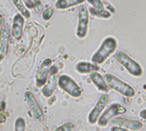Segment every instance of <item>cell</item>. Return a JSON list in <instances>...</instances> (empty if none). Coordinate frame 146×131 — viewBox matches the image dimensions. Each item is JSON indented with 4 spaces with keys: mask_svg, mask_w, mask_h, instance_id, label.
Segmentation results:
<instances>
[{
    "mask_svg": "<svg viewBox=\"0 0 146 131\" xmlns=\"http://www.w3.org/2000/svg\"><path fill=\"white\" fill-rule=\"evenodd\" d=\"M107 7H108V10H109V12L110 13H115L116 12V10H115V8L112 5H110V3H108V2H107Z\"/></svg>",
    "mask_w": 146,
    "mask_h": 131,
    "instance_id": "cell-26",
    "label": "cell"
},
{
    "mask_svg": "<svg viewBox=\"0 0 146 131\" xmlns=\"http://www.w3.org/2000/svg\"><path fill=\"white\" fill-rule=\"evenodd\" d=\"M89 10L84 5H81L78 8V24L77 28V36L80 39L84 38L88 33L89 27Z\"/></svg>",
    "mask_w": 146,
    "mask_h": 131,
    "instance_id": "cell-6",
    "label": "cell"
},
{
    "mask_svg": "<svg viewBox=\"0 0 146 131\" xmlns=\"http://www.w3.org/2000/svg\"><path fill=\"white\" fill-rule=\"evenodd\" d=\"M58 69L56 68V66H52V65L49 70L46 82L45 83L42 88V93L45 97L49 98L53 94L58 85Z\"/></svg>",
    "mask_w": 146,
    "mask_h": 131,
    "instance_id": "cell-7",
    "label": "cell"
},
{
    "mask_svg": "<svg viewBox=\"0 0 146 131\" xmlns=\"http://www.w3.org/2000/svg\"><path fill=\"white\" fill-rule=\"evenodd\" d=\"M12 2L14 4V5L16 6V8L19 11L20 14L26 17V18H29L30 17V12L29 11V9L25 6L24 3L22 1V0H12Z\"/></svg>",
    "mask_w": 146,
    "mask_h": 131,
    "instance_id": "cell-17",
    "label": "cell"
},
{
    "mask_svg": "<svg viewBox=\"0 0 146 131\" xmlns=\"http://www.w3.org/2000/svg\"><path fill=\"white\" fill-rule=\"evenodd\" d=\"M4 24H5V19H4L3 16L0 14V27L3 26Z\"/></svg>",
    "mask_w": 146,
    "mask_h": 131,
    "instance_id": "cell-28",
    "label": "cell"
},
{
    "mask_svg": "<svg viewBox=\"0 0 146 131\" xmlns=\"http://www.w3.org/2000/svg\"><path fill=\"white\" fill-rule=\"evenodd\" d=\"M116 60L122 65V66L128 71L130 75L135 77H140L143 76V68L141 65L132 59L129 55L124 51H118L115 54Z\"/></svg>",
    "mask_w": 146,
    "mask_h": 131,
    "instance_id": "cell-3",
    "label": "cell"
},
{
    "mask_svg": "<svg viewBox=\"0 0 146 131\" xmlns=\"http://www.w3.org/2000/svg\"><path fill=\"white\" fill-rule=\"evenodd\" d=\"M89 13H90V15H92L93 16H96L98 18H102V19H109L112 16V14L108 11H106V10L98 11L92 7L89 10Z\"/></svg>",
    "mask_w": 146,
    "mask_h": 131,
    "instance_id": "cell-18",
    "label": "cell"
},
{
    "mask_svg": "<svg viewBox=\"0 0 146 131\" xmlns=\"http://www.w3.org/2000/svg\"><path fill=\"white\" fill-rule=\"evenodd\" d=\"M24 95H25L26 101L29 105V107L35 119L38 122H43V120H44L43 111H42L41 107L40 106L39 103L37 102L35 95L30 91L26 92Z\"/></svg>",
    "mask_w": 146,
    "mask_h": 131,
    "instance_id": "cell-10",
    "label": "cell"
},
{
    "mask_svg": "<svg viewBox=\"0 0 146 131\" xmlns=\"http://www.w3.org/2000/svg\"><path fill=\"white\" fill-rule=\"evenodd\" d=\"M58 85L63 91L74 98H78L83 93V90L79 85L67 75H62L58 77Z\"/></svg>",
    "mask_w": 146,
    "mask_h": 131,
    "instance_id": "cell-4",
    "label": "cell"
},
{
    "mask_svg": "<svg viewBox=\"0 0 146 131\" xmlns=\"http://www.w3.org/2000/svg\"><path fill=\"white\" fill-rule=\"evenodd\" d=\"M118 41L113 36H108L102 42L99 49L92 56L91 61L96 64L103 63L117 49Z\"/></svg>",
    "mask_w": 146,
    "mask_h": 131,
    "instance_id": "cell-1",
    "label": "cell"
},
{
    "mask_svg": "<svg viewBox=\"0 0 146 131\" xmlns=\"http://www.w3.org/2000/svg\"><path fill=\"white\" fill-rule=\"evenodd\" d=\"M109 100V96L108 94H102L99 100L97 101L96 105H95V107L90 111L89 116H88V122L90 124H95L97 122V120L99 118V117L101 116V114L102 113V111H104L105 107L107 106Z\"/></svg>",
    "mask_w": 146,
    "mask_h": 131,
    "instance_id": "cell-9",
    "label": "cell"
},
{
    "mask_svg": "<svg viewBox=\"0 0 146 131\" xmlns=\"http://www.w3.org/2000/svg\"><path fill=\"white\" fill-rule=\"evenodd\" d=\"M52 65V62L50 58H46L36 74V78H35V82H36V86L38 88H41L45 85V83L46 82L47 77H48V74H49V70Z\"/></svg>",
    "mask_w": 146,
    "mask_h": 131,
    "instance_id": "cell-11",
    "label": "cell"
},
{
    "mask_svg": "<svg viewBox=\"0 0 146 131\" xmlns=\"http://www.w3.org/2000/svg\"><path fill=\"white\" fill-rule=\"evenodd\" d=\"M3 58H4V56H3L1 53H0V61H2V60H3Z\"/></svg>",
    "mask_w": 146,
    "mask_h": 131,
    "instance_id": "cell-29",
    "label": "cell"
},
{
    "mask_svg": "<svg viewBox=\"0 0 146 131\" xmlns=\"http://www.w3.org/2000/svg\"><path fill=\"white\" fill-rule=\"evenodd\" d=\"M84 2V0H58L55 6L58 10H66L72 6L81 5Z\"/></svg>",
    "mask_w": 146,
    "mask_h": 131,
    "instance_id": "cell-16",
    "label": "cell"
},
{
    "mask_svg": "<svg viewBox=\"0 0 146 131\" xmlns=\"http://www.w3.org/2000/svg\"><path fill=\"white\" fill-rule=\"evenodd\" d=\"M10 31L7 28H2L0 31V53L4 57L8 53L9 50Z\"/></svg>",
    "mask_w": 146,
    "mask_h": 131,
    "instance_id": "cell-13",
    "label": "cell"
},
{
    "mask_svg": "<svg viewBox=\"0 0 146 131\" xmlns=\"http://www.w3.org/2000/svg\"><path fill=\"white\" fill-rule=\"evenodd\" d=\"M75 128V125L71 122H66L60 126L57 127L53 131H73Z\"/></svg>",
    "mask_w": 146,
    "mask_h": 131,
    "instance_id": "cell-19",
    "label": "cell"
},
{
    "mask_svg": "<svg viewBox=\"0 0 146 131\" xmlns=\"http://www.w3.org/2000/svg\"><path fill=\"white\" fill-rule=\"evenodd\" d=\"M76 70L80 74H87L92 71H98L100 70L99 66L93 63L88 62H79L76 65Z\"/></svg>",
    "mask_w": 146,
    "mask_h": 131,
    "instance_id": "cell-15",
    "label": "cell"
},
{
    "mask_svg": "<svg viewBox=\"0 0 146 131\" xmlns=\"http://www.w3.org/2000/svg\"><path fill=\"white\" fill-rule=\"evenodd\" d=\"M90 77L92 82L97 88V89H99L102 92H108L109 88L101 74H99L97 71H92L90 73Z\"/></svg>",
    "mask_w": 146,
    "mask_h": 131,
    "instance_id": "cell-14",
    "label": "cell"
},
{
    "mask_svg": "<svg viewBox=\"0 0 146 131\" xmlns=\"http://www.w3.org/2000/svg\"><path fill=\"white\" fill-rule=\"evenodd\" d=\"M139 117H140L142 119H143V120L146 121V109H143V110H142V111L139 112Z\"/></svg>",
    "mask_w": 146,
    "mask_h": 131,
    "instance_id": "cell-27",
    "label": "cell"
},
{
    "mask_svg": "<svg viewBox=\"0 0 146 131\" xmlns=\"http://www.w3.org/2000/svg\"><path fill=\"white\" fill-rule=\"evenodd\" d=\"M24 25V18L21 14H17L13 18V25H12V36L19 40L23 36Z\"/></svg>",
    "mask_w": 146,
    "mask_h": 131,
    "instance_id": "cell-12",
    "label": "cell"
},
{
    "mask_svg": "<svg viewBox=\"0 0 146 131\" xmlns=\"http://www.w3.org/2000/svg\"><path fill=\"white\" fill-rule=\"evenodd\" d=\"M104 80L108 86V88H112L113 90L118 92L119 93L128 97L132 98L135 96V90L134 88L130 86L129 84L124 82L117 76L112 75V74H105L104 75Z\"/></svg>",
    "mask_w": 146,
    "mask_h": 131,
    "instance_id": "cell-2",
    "label": "cell"
},
{
    "mask_svg": "<svg viewBox=\"0 0 146 131\" xmlns=\"http://www.w3.org/2000/svg\"><path fill=\"white\" fill-rule=\"evenodd\" d=\"M26 122L23 117H17L15 121V131H25Z\"/></svg>",
    "mask_w": 146,
    "mask_h": 131,
    "instance_id": "cell-20",
    "label": "cell"
},
{
    "mask_svg": "<svg viewBox=\"0 0 146 131\" xmlns=\"http://www.w3.org/2000/svg\"><path fill=\"white\" fill-rule=\"evenodd\" d=\"M22 1L24 3L25 6H26L28 9H29V10H33V9H34V5H33V3H32L31 0H22Z\"/></svg>",
    "mask_w": 146,
    "mask_h": 131,
    "instance_id": "cell-24",
    "label": "cell"
},
{
    "mask_svg": "<svg viewBox=\"0 0 146 131\" xmlns=\"http://www.w3.org/2000/svg\"><path fill=\"white\" fill-rule=\"evenodd\" d=\"M53 15V10L52 8H47L46 10H44L43 13H42V18L45 21H48L52 18Z\"/></svg>",
    "mask_w": 146,
    "mask_h": 131,
    "instance_id": "cell-22",
    "label": "cell"
},
{
    "mask_svg": "<svg viewBox=\"0 0 146 131\" xmlns=\"http://www.w3.org/2000/svg\"><path fill=\"white\" fill-rule=\"evenodd\" d=\"M90 5H92V8L98 10V11H103L105 10L104 4L102 2V0H87Z\"/></svg>",
    "mask_w": 146,
    "mask_h": 131,
    "instance_id": "cell-21",
    "label": "cell"
},
{
    "mask_svg": "<svg viewBox=\"0 0 146 131\" xmlns=\"http://www.w3.org/2000/svg\"><path fill=\"white\" fill-rule=\"evenodd\" d=\"M111 126H117L127 128L131 131H138L142 129L143 123L142 122L138 120H132V119H127L124 117H113L108 122Z\"/></svg>",
    "mask_w": 146,
    "mask_h": 131,
    "instance_id": "cell-8",
    "label": "cell"
},
{
    "mask_svg": "<svg viewBox=\"0 0 146 131\" xmlns=\"http://www.w3.org/2000/svg\"><path fill=\"white\" fill-rule=\"evenodd\" d=\"M33 5H34V9L35 10V11L37 13H40L42 12V8H43V5H42V3L40 0H31Z\"/></svg>",
    "mask_w": 146,
    "mask_h": 131,
    "instance_id": "cell-23",
    "label": "cell"
},
{
    "mask_svg": "<svg viewBox=\"0 0 146 131\" xmlns=\"http://www.w3.org/2000/svg\"><path fill=\"white\" fill-rule=\"evenodd\" d=\"M110 131H130L127 128H121V127H117V126H112L110 128Z\"/></svg>",
    "mask_w": 146,
    "mask_h": 131,
    "instance_id": "cell-25",
    "label": "cell"
},
{
    "mask_svg": "<svg viewBox=\"0 0 146 131\" xmlns=\"http://www.w3.org/2000/svg\"><path fill=\"white\" fill-rule=\"evenodd\" d=\"M125 112L126 109L123 105L119 103H113L104 111H102L97 120V123L101 127H106L111 119L119 115L125 114Z\"/></svg>",
    "mask_w": 146,
    "mask_h": 131,
    "instance_id": "cell-5",
    "label": "cell"
}]
</instances>
